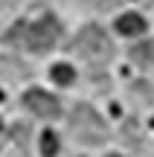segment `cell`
I'll use <instances>...</instances> for the list:
<instances>
[{
    "instance_id": "obj_1",
    "label": "cell",
    "mask_w": 154,
    "mask_h": 157,
    "mask_svg": "<svg viewBox=\"0 0 154 157\" xmlns=\"http://www.w3.org/2000/svg\"><path fill=\"white\" fill-rule=\"evenodd\" d=\"M58 38H61V23L52 15H44L41 21L29 23V26H21V23H17V26L12 29V35H9V41H21V44L26 47V50H32V52L52 50V47L58 44Z\"/></svg>"
},
{
    "instance_id": "obj_2",
    "label": "cell",
    "mask_w": 154,
    "mask_h": 157,
    "mask_svg": "<svg viewBox=\"0 0 154 157\" xmlns=\"http://www.w3.org/2000/svg\"><path fill=\"white\" fill-rule=\"evenodd\" d=\"M73 52H79L87 61H108L114 52V44L102 26H85L73 41Z\"/></svg>"
},
{
    "instance_id": "obj_3",
    "label": "cell",
    "mask_w": 154,
    "mask_h": 157,
    "mask_svg": "<svg viewBox=\"0 0 154 157\" xmlns=\"http://www.w3.org/2000/svg\"><path fill=\"white\" fill-rule=\"evenodd\" d=\"M70 128H73L76 140H81V143H102L108 137L105 122L99 119V113L90 105H76L73 117H70Z\"/></svg>"
},
{
    "instance_id": "obj_4",
    "label": "cell",
    "mask_w": 154,
    "mask_h": 157,
    "mask_svg": "<svg viewBox=\"0 0 154 157\" xmlns=\"http://www.w3.org/2000/svg\"><path fill=\"white\" fill-rule=\"evenodd\" d=\"M23 105L35 113V117H44V119H55L61 113V105H58L55 96H50L47 90H26L23 93Z\"/></svg>"
},
{
    "instance_id": "obj_5",
    "label": "cell",
    "mask_w": 154,
    "mask_h": 157,
    "mask_svg": "<svg viewBox=\"0 0 154 157\" xmlns=\"http://www.w3.org/2000/svg\"><path fill=\"white\" fill-rule=\"evenodd\" d=\"M131 61L137 67H151L154 64V41H143L131 50Z\"/></svg>"
},
{
    "instance_id": "obj_6",
    "label": "cell",
    "mask_w": 154,
    "mask_h": 157,
    "mask_svg": "<svg viewBox=\"0 0 154 157\" xmlns=\"http://www.w3.org/2000/svg\"><path fill=\"white\" fill-rule=\"evenodd\" d=\"M116 29L122 35H140V32H145V21L140 15H122V17H116Z\"/></svg>"
},
{
    "instance_id": "obj_7",
    "label": "cell",
    "mask_w": 154,
    "mask_h": 157,
    "mask_svg": "<svg viewBox=\"0 0 154 157\" xmlns=\"http://www.w3.org/2000/svg\"><path fill=\"white\" fill-rule=\"evenodd\" d=\"M50 76H52V82H55V84H64V87H67V84L76 78V70L70 67V64H52Z\"/></svg>"
},
{
    "instance_id": "obj_8",
    "label": "cell",
    "mask_w": 154,
    "mask_h": 157,
    "mask_svg": "<svg viewBox=\"0 0 154 157\" xmlns=\"http://www.w3.org/2000/svg\"><path fill=\"white\" fill-rule=\"evenodd\" d=\"M41 154L44 157H55L58 154V134L55 131H44L41 134Z\"/></svg>"
},
{
    "instance_id": "obj_9",
    "label": "cell",
    "mask_w": 154,
    "mask_h": 157,
    "mask_svg": "<svg viewBox=\"0 0 154 157\" xmlns=\"http://www.w3.org/2000/svg\"><path fill=\"white\" fill-rule=\"evenodd\" d=\"M85 3H90L93 9H111V6H116V0H85Z\"/></svg>"
},
{
    "instance_id": "obj_10",
    "label": "cell",
    "mask_w": 154,
    "mask_h": 157,
    "mask_svg": "<svg viewBox=\"0 0 154 157\" xmlns=\"http://www.w3.org/2000/svg\"><path fill=\"white\" fill-rule=\"evenodd\" d=\"M111 157H119V154H111Z\"/></svg>"
},
{
    "instance_id": "obj_11",
    "label": "cell",
    "mask_w": 154,
    "mask_h": 157,
    "mask_svg": "<svg viewBox=\"0 0 154 157\" xmlns=\"http://www.w3.org/2000/svg\"><path fill=\"white\" fill-rule=\"evenodd\" d=\"M151 125H154V119H151Z\"/></svg>"
},
{
    "instance_id": "obj_12",
    "label": "cell",
    "mask_w": 154,
    "mask_h": 157,
    "mask_svg": "<svg viewBox=\"0 0 154 157\" xmlns=\"http://www.w3.org/2000/svg\"><path fill=\"white\" fill-rule=\"evenodd\" d=\"M0 125H3V122H0Z\"/></svg>"
}]
</instances>
